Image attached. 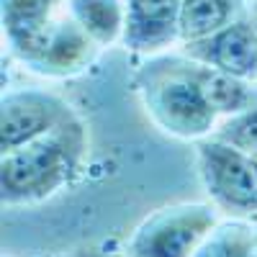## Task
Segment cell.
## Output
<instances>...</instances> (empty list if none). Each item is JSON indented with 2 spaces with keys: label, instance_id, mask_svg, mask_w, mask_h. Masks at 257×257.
I'll return each mask as SVG.
<instances>
[{
  "label": "cell",
  "instance_id": "obj_1",
  "mask_svg": "<svg viewBox=\"0 0 257 257\" xmlns=\"http://www.w3.org/2000/svg\"><path fill=\"white\" fill-rule=\"evenodd\" d=\"M88 126L80 116L0 160V198L6 206L39 203L67 188L88 160Z\"/></svg>",
  "mask_w": 257,
  "mask_h": 257
},
{
  "label": "cell",
  "instance_id": "obj_2",
  "mask_svg": "<svg viewBox=\"0 0 257 257\" xmlns=\"http://www.w3.org/2000/svg\"><path fill=\"white\" fill-rule=\"evenodd\" d=\"M134 88L147 116L160 132L183 142H201L219 126L201 85L193 77L190 57H155L134 75Z\"/></svg>",
  "mask_w": 257,
  "mask_h": 257
},
{
  "label": "cell",
  "instance_id": "obj_3",
  "mask_svg": "<svg viewBox=\"0 0 257 257\" xmlns=\"http://www.w3.org/2000/svg\"><path fill=\"white\" fill-rule=\"evenodd\" d=\"M213 203L185 201L152 211L126 242V257H193L216 229Z\"/></svg>",
  "mask_w": 257,
  "mask_h": 257
},
{
  "label": "cell",
  "instance_id": "obj_4",
  "mask_svg": "<svg viewBox=\"0 0 257 257\" xmlns=\"http://www.w3.org/2000/svg\"><path fill=\"white\" fill-rule=\"evenodd\" d=\"M196 165L211 203L234 219L257 216V160L213 137L196 142Z\"/></svg>",
  "mask_w": 257,
  "mask_h": 257
},
{
  "label": "cell",
  "instance_id": "obj_5",
  "mask_svg": "<svg viewBox=\"0 0 257 257\" xmlns=\"http://www.w3.org/2000/svg\"><path fill=\"white\" fill-rule=\"evenodd\" d=\"M75 116V108L57 93L39 88L8 90L0 100V149H18L72 121Z\"/></svg>",
  "mask_w": 257,
  "mask_h": 257
},
{
  "label": "cell",
  "instance_id": "obj_6",
  "mask_svg": "<svg viewBox=\"0 0 257 257\" xmlns=\"http://www.w3.org/2000/svg\"><path fill=\"white\" fill-rule=\"evenodd\" d=\"M183 54L221 70L239 80H257V18L242 16L231 26L211 34L201 41L183 44Z\"/></svg>",
  "mask_w": 257,
  "mask_h": 257
},
{
  "label": "cell",
  "instance_id": "obj_7",
  "mask_svg": "<svg viewBox=\"0 0 257 257\" xmlns=\"http://www.w3.org/2000/svg\"><path fill=\"white\" fill-rule=\"evenodd\" d=\"M98 44L85 34L70 13L57 16L26 67L47 77H72L90 67Z\"/></svg>",
  "mask_w": 257,
  "mask_h": 257
},
{
  "label": "cell",
  "instance_id": "obj_8",
  "mask_svg": "<svg viewBox=\"0 0 257 257\" xmlns=\"http://www.w3.org/2000/svg\"><path fill=\"white\" fill-rule=\"evenodd\" d=\"M126 26L121 44L137 54H155L180 41L183 0H123Z\"/></svg>",
  "mask_w": 257,
  "mask_h": 257
},
{
  "label": "cell",
  "instance_id": "obj_9",
  "mask_svg": "<svg viewBox=\"0 0 257 257\" xmlns=\"http://www.w3.org/2000/svg\"><path fill=\"white\" fill-rule=\"evenodd\" d=\"M3 3V34L11 52L29 62L44 41L54 16L57 0H0Z\"/></svg>",
  "mask_w": 257,
  "mask_h": 257
},
{
  "label": "cell",
  "instance_id": "obj_10",
  "mask_svg": "<svg viewBox=\"0 0 257 257\" xmlns=\"http://www.w3.org/2000/svg\"><path fill=\"white\" fill-rule=\"evenodd\" d=\"M190 62H193V77L201 85L208 105L216 111L219 118L239 116L249 111L252 105H257V88H252V82L226 75L221 70H213L196 59H190Z\"/></svg>",
  "mask_w": 257,
  "mask_h": 257
},
{
  "label": "cell",
  "instance_id": "obj_11",
  "mask_svg": "<svg viewBox=\"0 0 257 257\" xmlns=\"http://www.w3.org/2000/svg\"><path fill=\"white\" fill-rule=\"evenodd\" d=\"M244 0H183L180 8V44L201 41L216 34L244 13Z\"/></svg>",
  "mask_w": 257,
  "mask_h": 257
},
{
  "label": "cell",
  "instance_id": "obj_12",
  "mask_svg": "<svg viewBox=\"0 0 257 257\" xmlns=\"http://www.w3.org/2000/svg\"><path fill=\"white\" fill-rule=\"evenodd\" d=\"M67 13L98 47H111L123 39V0H67Z\"/></svg>",
  "mask_w": 257,
  "mask_h": 257
},
{
  "label": "cell",
  "instance_id": "obj_13",
  "mask_svg": "<svg viewBox=\"0 0 257 257\" xmlns=\"http://www.w3.org/2000/svg\"><path fill=\"white\" fill-rule=\"evenodd\" d=\"M257 219H226L219 221L193 257H249Z\"/></svg>",
  "mask_w": 257,
  "mask_h": 257
},
{
  "label": "cell",
  "instance_id": "obj_14",
  "mask_svg": "<svg viewBox=\"0 0 257 257\" xmlns=\"http://www.w3.org/2000/svg\"><path fill=\"white\" fill-rule=\"evenodd\" d=\"M211 137L224 144H231L234 149H242L244 155L257 160V105H252L249 111L239 116L221 118Z\"/></svg>",
  "mask_w": 257,
  "mask_h": 257
},
{
  "label": "cell",
  "instance_id": "obj_15",
  "mask_svg": "<svg viewBox=\"0 0 257 257\" xmlns=\"http://www.w3.org/2000/svg\"><path fill=\"white\" fill-rule=\"evenodd\" d=\"M59 257H108L105 252L95 249V247H88V249H77V252H67V254H59Z\"/></svg>",
  "mask_w": 257,
  "mask_h": 257
},
{
  "label": "cell",
  "instance_id": "obj_16",
  "mask_svg": "<svg viewBox=\"0 0 257 257\" xmlns=\"http://www.w3.org/2000/svg\"><path fill=\"white\" fill-rule=\"evenodd\" d=\"M249 257H257V221H254V237H252V247H249Z\"/></svg>",
  "mask_w": 257,
  "mask_h": 257
},
{
  "label": "cell",
  "instance_id": "obj_17",
  "mask_svg": "<svg viewBox=\"0 0 257 257\" xmlns=\"http://www.w3.org/2000/svg\"><path fill=\"white\" fill-rule=\"evenodd\" d=\"M254 18H257V11H254Z\"/></svg>",
  "mask_w": 257,
  "mask_h": 257
}]
</instances>
